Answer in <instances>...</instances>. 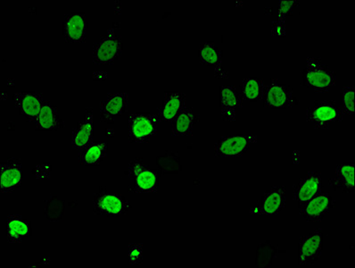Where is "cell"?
<instances>
[{
  "label": "cell",
  "mask_w": 355,
  "mask_h": 268,
  "mask_svg": "<svg viewBox=\"0 0 355 268\" xmlns=\"http://www.w3.org/2000/svg\"><path fill=\"white\" fill-rule=\"evenodd\" d=\"M302 83L314 92L328 93L336 86V74L320 58L309 57L302 76Z\"/></svg>",
  "instance_id": "6da1fadb"
},
{
  "label": "cell",
  "mask_w": 355,
  "mask_h": 268,
  "mask_svg": "<svg viewBox=\"0 0 355 268\" xmlns=\"http://www.w3.org/2000/svg\"><path fill=\"white\" fill-rule=\"evenodd\" d=\"M340 106L334 101L314 102L307 109V122L314 129L326 130L344 119Z\"/></svg>",
  "instance_id": "7a4b0ae2"
},
{
  "label": "cell",
  "mask_w": 355,
  "mask_h": 268,
  "mask_svg": "<svg viewBox=\"0 0 355 268\" xmlns=\"http://www.w3.org/2000/svg\"><path fill=\"white\" fill-rule=\"evenodd\" d=\"M132 205L120 193L101 188L93 196V211L96 215L119 217L129 213Z\"/></svg>",
  "instance_id": "3957f363"
},
{
  "label": "cell",
  "mask_w": 355,
  "mask_h": 268,
  "mask_svg": "<svg viewBox=\"0 0 355 268\" xmlns=\"http://www.w3.org/2000/svg\"><path fill=\"white\" fill-rule=\"evenodd\" d=\"M257 142L258 137L254 134H232L223 136L214 144V158H241Z\"/></svg>",
  "instance_id": "277c9868"
},
{
  "label": "cell",
  "mask_w": 355,
  "mask_h": 268,
  "mask_svg": "<svg viewBox=\"0 0 355 268\" xmlns=\"http://www.w3.org/2000/svg\"><path fill=\"white\" fill-rule=\"evenodd\" d=\"M123 51V39L113 28H110L93 46V62L98 65L114 64L121 57Z\"/></svg>",
  "instance_id": "5b68a950"
},
{
  "label": "cell",
  "mask_w": 355,
  "mask_h": 268,
  "mask_svg": "<svg viewBox=\"0 0 355 268\" xmlns=\"http://www.w3.org/2000/svg\"><path fill=\"white\" fill-rule=\"evenodd\" d=\"M160 118L157 114L137 113L129 115L130 142L146 144L157 136Z\"/></svg>",
  "instance_id": "8992f818"
},
{
  "label": "cell",
  "mask_w": 355,
  "mask_h": 268,
  "mask_svg": "<svg viewBox=\"0 0 355 268\" xmlns=\"http://www.w3.org/2000/svg\"><path fill=\"white\" fill-rule=\"evenodd\" d=\"M298 103L291 87L273 78L267 84L260 104L266 108L286 109L294 108Z\"/></svg>",
  "instance_id": "52a82bcc"
},
{
  "label": "cell",
  "mask_w": 355,
  "mask_h": 268,
  "mask_svg": "<svg viewBox=\"0 0 355 268\" xmlns=\"http://www.w3.org/2000/svg\"><path fill=\"white\" fill-rule=\"evenodd\" d=\"M128 177L132 180V190L137 193L157 192L159 187V176L155 170L137 158L128 167Z\"/></svg>",
  "instance_id": "ba28073f"
},
{
  "label": "cell",
  "mask_w": 355,
  "mask_h": 268,
  "mask_svg": "<svg viewBox=\"0 0 355 268\" xmlns=\"http://www.w3.org/2000/svg\"><path fill=\"white\" fill-rule=\"evenodd\" d=\"M286 192L285 185L270 187L249 212L257 216H275L279 214L286 205Z\"/></svg>",
  "instance_id": "9c48e42d"
},
{
  "label": "cell",
  "mask_w": 355,
  "mask_h": 268,
  "mask_svg": "<svg viewBox=\"0 0 355 268\" xmlns=\"http://www.w3.org/2000/svg\"><path fill=\"white\" fill-rule=\"evenodd\" d=\"M323 252V233L316 229L299 239L298 264L309 266L322 258Z\"/></svg>",
  "instance_id": "30bf717a"
},
{
  "label": "cell",
  "mask_w": 355,
  "mask_h": 268,
  "mask_svg": "<svg viewBox=\"0 0 355 268\" xmlns=\"http://www.w3.org/2000/svg\"><path fill=\"white\" fill-rule=\"evenodd\" d=\"M323 190L322 176L316 171H309L299 180L293 188V199L300 208L311 199L316 197Z\"/></svg>",
  "instance_id": "8fae6325"
},
{
  "label": "cell",
  "mask_w": 355,
  "mask_h": 268,
  "mask_svg": "<svg viewBox=\"0 0 355 268\" xmlns=\"http://www.w3.org/2000/svg\"><path fill=\"white\" fill-rule=\"evenodd\" d=\"M335 207V199L329 192L322 191L300 207V215L307 222H320Z\"/></svg>",
  "instance_id": "7c38bea8"
},
{
  "label": "cell",
  "mask_w": 355,
  "mask_h": 268,
  "mask_svg": "<svg viewBox=\"0 0 355 268\" xmlns=\"http://www.w3.org/2000/svg\"><path fill=\"white\" fill-rule=\"evenodd\" d=\"M94 114L92 108H88L83 119L77 124L76 129L71 133V148L78 153H82L84 149L94 142Z\"/></svg>",
  "instance_id": "4fadbf2b"
},
{
  "label": "cell",
  "mask_w": 355,
  "mask_h": 268,
  "mask_svg": "<svg viewBox=\"0 0 355 268\" xmlns=\"http://www.w3.org/2000/svg\"><path fill=\"white\" fill-rule=\"evenodd\" d=\"M129 93L119 92L110 93L102 99L99 113L101 120L107 124H113L125 113L129 107Z\"/></svg>",
  "instance_id": "5bb4252c"
},
{
  "label": "cell",
  "mask_w": 355,
  "mask_h": 268,
  "mask_svg": "<svg viewBox=\"0 0 355 268\" xmlns=\"http://www.w3.org/2000/svg\"><path fill=\"white\" fill-rule=\"evenodd\" d=\"M220 114L224 121L235 122L239 111L243 108L241 92L234 86L223 85L220 88Z\"/></svg>",
  "instance_id": "9a60e30c"
},
{
  "label": "cell",
  "mask_w": 355,
  "mask_h": 268,
  "mask_svg": "<svg viewBox=\"0 0 355 268\" xmlns=\"http://www.w3.org/2000/svg\"><path fill=\"white\" fill-rule=\"evenodd\" d=\"M46 99L37 92H19L13 97L15 108L27 121L35 123Z\"/></svg>",
  "instance_id": "2e32d148"
},
{
  "label": "cell",
  "mask_w": 355,
  "mask_h": 268,
  "mask_svg": "<svg viewBox=\"0 0 355 268\" xmlns=\"http://www.w3.org/2000/svg\"><path fill=\"white\" fill-rule=\"evenodd\" d=\"M89 23L84 14L76 13L65 15L63 22V35L68 43L86 42Z\"/></svg>",
  "instance_id": "e0dca14e"
},
{
  "label": "cell",
  "mask_w": 355,
  "mask_h": 268,
  "mask_svg": "<svg viewBox=\"0 0 355 268\" xmlns=\"http://www.w3.org/2000/svg\"><path fill=\"white\" fill-rule=\"evenodd\" d=\"M1 192L12 193L19 189L23 185V164L18 158H8L6 163L1 165Z\"/></svg>",
  "instance_id": "ac0fdd59"
},
{
  "label": "cell",
  "mask_w": 355,
  "mask_h": 268,
  "mask_svg": "<svg viewBox=\"0 0 355 268\" xmlns=\"http://www.w3.org/2000/svg\"><path fill=\"white\" fill-rule=\"evenodd\" d=\"M186 95L182 92H166L163 103L158 109V117L161 121L171 123L180 112L185 108Z\"/></svg>",
  "instance_id": "d6986e66"
},
{
  "label": "cell",
  "mask_w": 355,
  "mask_h": 268,
  "mask_svg": "<svg viewBox=\"0 0 355 268\" xmlns=\"http://www.w3.org/2000/svg\"><path fill=\"white\" fill-rule=\"evenodd\" d=\"M32 235L29 221L19 215L9 216L6 223V236L9 243H21Z\"/></svg>",
  "instance_id": "ffe728a7"
},
{
  "label": "cell",
  "mask_w": 355,
  "mask_h": 268,
  "mask_svg": "<svg viewBox=\"0 0 355 268\" xmlns=\"http://www.w3.org/2000/svg\"><path fill=\"white\" fill-rule=\"evenodd\" d=\"M200 115L192 108H184L171 122V133L174 137H185L193 135V132Z\"/></svg>",
  "instance_id": "44dd1931"
},
{
  "label": "cell",
  "mask_w": 355,
  "mask_h": 268,
  "mask_svg": "<svg viewBox=\"0 0 355 268\" xmlns=\"http://www.w3.org/2000/svg\"><path fill=\"white\" fill-rule=\"evenodd\" d=\"M354 164H343L336 167L335 176L329 181V186L334 191L343 193L355 192Z\"/></svg>",
  "instance_id": "7402d4cb"
},
{
  "label": "cell",
  "mask_w": 355,
  "mask_h": 268,
  "mask_svg": "<svg viewBox=\"0 0 355 268\" xmlns=\"http://www.w3.org/2000/svg\"><path fill=\"white\" fill-rule=\"evenodd\" d=\"M34 124L37 130L59 131L64 127V122L58 114V108L48 101L43 103L42 110Z\"/></svg>",
  "instance_id": "603a6c76"
},
{
  "label": "cell",
  "mask_w": 355,
  "mask_h": 268,
  "mask_svg": "<svg viewBox=\"0 0 355 268\" xmlns=\"http://www.w3.org/2000/svg\"><path fill=\"white\" fill-rule=\"evenodd\" d=\"M266 87V84L259 78H245L239 92L244 101L261 103Z\"/></svg>",
  "instance_id": "cb8c5ba5"
},
{
  "label": "cell",
  "mask_w": 355,
  "mask_h": 268,
  "mask_svg": "<svg viewBox=\"0 0 355 268\" xmlns=\"http://www.w3.org/2000/svg\"><path fill=\"white\" fill-rule=\"evenodd\" d=\"M108 145L105 142H93L80 153V162L83 166H98L107 158Z\"/></svg>",
  "instance_id": "d4e9b609"
},
{
  "label": "cell",
  "mask_w": 355,
  "mask_h": 268,
  "mask_svg": "<svg viewBox=\"0 0 355 268\" xmlns=\"http://www.w3.org/2000/svg\"><path fill=\"white\" fill-rule=\"evenodd\" d=\"M198 58L202 65L218 67L222 64L223 52L213 42H203L199 46Z\"/></svg>",
  "instance_id": "484cf974"
},
{
  "label": "cell",
  "mask_w": 355,
  "mask_h": 268,
  "mask_svg": "<svg viewBox=\"0 0 355 268\" xmlns=\"http://www.w3.org/2000/svg\"><path fill=\"white\" fill-rule=\"evenodd\" d=\"M157 164L162 174H178L182 172V165L179 154L173 151H166L158 156Z\"/></svg>",
  "instance_id": "4316f807"
},
{
  "label": "cell",
  "mask_w": 355,
  "mask_h": 268,
  "mask_svg": "<svg viewBox=\"0 0 355 268\" xmlns=\"http://www.w3.org/2000/svg\"><path fill=\"white\" fill-rule=\"evenodd\" d=\"M279 253V249L270 241L261 242L257 249L255 265L258 267H272L273 260Z\"/></svg>",
  "instance_id": "83f0119b"
},
{
  "label": "cell",
  "mask_w": 355,
  "mask_h": 268,
  "mask_svg": "<svg viewBox=\"0 0 355 268\" xmlns=\"http://www.w3.org/2000/svg\"><path fill=\"white\" fill-rule=\"evenodd\" d=\"M64 202L55 196H53L46 201L44 207V216L51 222L60 221L64 217Z\"/></svg>",
  "instance_id": "f1b7e54d"
},
{
  "label": "cell",
  "mask_w": 355,
  "mask_h": 268,
  "mask_svg": "<svg viewBox=\"0 0 355 268\" xmlns=\"http://www.w3.org/2000/svg\"><path fill=\"white\" fill-rule=\"evenodd\" d=\"M354 92V85L345 86L342 89L340 108L344 115H354L355 113Z\"/></svg>",
  "instance_id": "f546056e"
},
{
  "label": "cell",
  "mask_w": 355,
  "mask_h": 268,
  "mask_svg": "<svg viewBox=\"0 0 355 268\" xmlns=\"http://www.w3.org/2000/svg\"><path fill=\"white\" fill-rule=\"evenodd\" d=\"M300 6V1L298 0H292V1H279L278 7V19L284 21L286 17L292 15L295 9Z\"/></svg>",
  "instance_id": "4dcf8cb0"
},
{
  "label": "cell",
  "mask_w": 355,
  "mask_h": 268,
  "mask_svg": "<svg viewBox=\"0 0 355 268\" xmlns=\"http://www.w3.org/2000/svg\"><path fill=\"white\" fill-rule=\"evenodd\" d=\"M129 262L130 265H139L143 262V245L132 243L129 246Z\"/></svg>",
  "instance_id": "1f68e13d"
},
{
  "label": "cell",
  "mask_w": 355,
  "mask_h": 268,
  "mask_svg": "<svg viewBox=\"0 0 355 268\" xmlns=\"http://www.w3.org/2000/svg\"><path fill=\"white\" fill-rule=\"evenodd\" d=\"M272 35L277 36L285 35L286 31L284 22L278 20V22L274 23L272 28Z\"/></svg>",
  "instance_id": "d6a6232c"
}]
</instances>
